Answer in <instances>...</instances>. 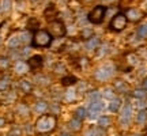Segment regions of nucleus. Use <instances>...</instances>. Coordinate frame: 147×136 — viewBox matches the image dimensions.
<instances>
[{
  "label": "nucleus",
  "mask_w": 147,
  "mask_h": 136,
  "mask_svg": "<svg viewBox=\"0 0 147 136\" xmlns=\"http://www.w3.org/2000/svg\"><path fill=\"white\" fill-rule=\"evenodd\" d=\"M105 15H106V7L100 4L95 5L94 8L90 11L89 15H87V19H89V22L94 23V25H100V23H102Z\"/></svg>",
  "instance_id": "4"
},
{
  "label": "nucleus",
  "mask_w": 147,
  "mask_h": 136,
  "mask_svg": "<svg viewBox=\"0 0 147 136\" xmlns=\"http://www.w3.org/2000/svg\"><path fill=\"white\" fill-rule=\"evenodd\" d=\"M86 116H87V112H86L84 108H78V109L75 110V118H78V120L82 121Z\"/></svg>",
  "instance_id": "14"
},
{
  "label": "nucleus",
  "mask_w": 147,
  "mask_h": 136,
  "mask_svg": "<svg viewBox=\"0 0 147 136\" xmlns=\"http://www.w3.org/2000/svg\"><path fill=\"white\" fill-rule=\"evenodd\" d=\"M47 109H48V104H47V102L41 101V102H37V104H36V110L38 112V113H44Z\"/></svg>",
  "instance_id": "18"
},
{
  "label": "nucleus",
  "mask_w": 147,
  "mask_h": 136,
  "mask_svg": "<svg viewBox=\"0 0 147 136\" xmlns=\"http://www.w3.org/2000/svg\"><path fill=\"white\" fill-rule=\"evenodd\" d=\"M112 75V68L109 65H105V67H101L98 68L97 71H95L94 76L95 79H98V80H106V79H109V76Z\"/></svg>",
  "instance_id": "7"
},
{
  "label": "nucleus",
  "mask_w": 147,
  "mask_h": 136,
  "mask_svg": "<svg viewBox=\"0 0 147 136\" xmlns=\"http://www.w3.org/2000/svg\"><path fill=\"white\" fill-rule=\"evenodd\" d=\"M53 41V37L49 34L48 30H42L38 29L37 32H34L33 36V46L36 48H48Z\"/></svg>",
  "instance_id": "1"
},
{
  "label": "nucleus",
  "mask_w": 147,
  "mask_h": 136,
  "mask_svg": "<svg viewBox=\"0 0 147 136\" xmlns=\"http://www.w3.org/2000/svg\"><path fill=\"white\" fill-rule=\"evenodd\" d=\"M104 97H105V98H108V100H112V98L115 97V93H113L110 89H106L105 91H104Z\"/></svg>",
  "instance_id": "27"
},
{
  "label": "nucleus",
  "mask_w": 147,
  "mask_h": 136,
  "mask_svg": "<svg viewBox=\"0 0 147 136\" xmlns=\"http://www.w3.org/2000/svg\"><path fill=\"white\" fill-rule=\"evenodd\" d=\"M87 49H90V50H93V49H95V48L100 45V40L97 38V37H94V38H90V40H87Z\"/></svg>",
  "instance_id": "13"
},
{
  "label": "nucleus",
  "mask_w": 147,
  "mask_h": 136,
  "mask_svg": "<svg viewBox=\"0 0 147 136\" xmlns=\"http://www.w3.org/2000/svg\"><path fill=\"white\" fill-rule=\"evenodd\" d=\"M48 32H49V34L55 38V37H64L65 33H67V29H65V25H64L63 21L55 19V21L49 22Z\"/></svg>",
  "instance_id": "5"
},
{
  "label": "nucleus",
  "mask_w": 147,
  "mask_h": 136,
  "mask_svg": "<svg viewBox=\"0 0 147 136\" xmlns=\"http://www.w3.org/2000/svg\"><path fill=\"white\" fill-rule=\"evenodd\" d=\"M69 127H71V129H74V131H79L82 128V121L78 120V118H72V120L69 121Z\"/></svg>",
  "instance_id": "15"
},
{
  "label": "nucleus",
  "mask_w": 147,
  "mask_h": 136,
  "mask_svg": "<svg viewBox=\"0 0 147 136\" xmlns=\"http://www.w3.org/2000/svg\"><path fill=\"white\" fill-rule=\"evenodd\" d=\"M76 82H78V79L75 78V76H72V75H67V76H64L61 79V84L63 86H71V84L76 83Z\"/></svg>",
  "instance_id": "11"
},
{
  "label": "nucleus",
  "mask_w": 147,
  "mask_h": 136,
  "mask_svg": "<svg viewBox=\"0 0 147 136\" xmlns=\"http://www.w3.org/2000/svg\"><path fill=\"white\" fill-rule=\"evenodd\" d=\"M144 120V113H142V114L139 116V121H143Z\"/></svg>",
  "instance_id": "30"
},
{
  "label": "nucleus",
  "mask_w": 147,
  "mask_h": 136,
  "mask_svg": "<svg viewBox=\"0 0 147 136\" xmlns=\"http://www.w3.org/2000/svg\"><path fill=\"white\" fill-rule=\"evenodd\" d=\"M127 23H128V19H127L125 14H124V12H117V14L110 19L109 30L113 33H120L127 27Z\"/></svg>",
  "instance_id": "3"
},
{
  "label": "nucleus",
  "mask_w": 147,
  "mask_h": 136,
  "mask_svg": "<svg viewBox=\"0 0 147 136\" xmlns=\"http://www.w3.org/2000/svg\"><path fill=\"white\" fill-rule=\"evenodd\" d=\"M38 26H40V23H38V21H37L36 18H32V19L29 21V23H27V29H29V30L37 32V30H38Z\"/></svg>",
  "instance_id": "16"
},
{
  "label": "nucleus",
  "mask_w": 147,
  "mask_h": 136,
  "mask_svg": "<svg viewBox=\"0 0 147 136\" xmlns=\"http://www.w3.org/2000/svg\"><path fill=\"white\" fill-rule=\"evenodd\" d=\"M4 123H5V121L3 120V118H0V127H3V125H4Z\"/></svg>",
  "instance_id": "31"
},
{
  "label": "nucleus",
  "mask_w": 147,
  "mask_h": 136,
  "mask_svg": "<svg viewBox=\"0 0 147 136\" xmlns=\"http://www.w3.org/2000/svg\"><path fill=\"white\" fill-rule=\"evenodd\" d=\"M100 98H101V94L98 93V91H93V93H90V95H89V100H90L91 104H93V102H97V101H100Z\"/></svg>",
  "instance_id": "19"
},
{
  "label": "nucleus",
  "mask_w": 147,
  "mask_h": 136,
  "mask_svg": "<svg viewBox=\"0 0 147 136\" xmlns=\"http://www.w3.org/2000/svg\"><path fill=\"white\" fill-rule=\"evenodd\" d=\"M21 89L25 91V93H29L30 90H32V84L29 83V82H26V80H22L21 82Z\"/></svg>",
  "instance_id": "21"
},
{
  "label": "nucleus",
  "mask_w": 147,
  "mask_h": 136,
  "mask_svg": "<svg viewBox=\"0 0 147 136\" xmlns=\"http://www.w3.org/2000/svg\"><path fill=\"white\" fill-rule=\"evenodd\" d=\"M67 101H74L75 100V90H72V89H69L68 91H67Z\"/></svg>",
  "instance_id": "26"
},
{
  "label": "nucleus",
  "mask_w": 147,
  "mask_h": 136,
  "mask_svg": "<svg viewBox=\"0 0 147 136\" xmlns=\"http://www.w3.org/2000/svg\"><path fill=\"white\" fill-rule=\"evenodd\" d=\"M129 114H131V108H129V106H127L125 109H124V113H123V116H121V117H123V120H128V118H129Z\"/></svg>",
  "instance_id": "28"
},
{
  "label": "nucleus",
  "mask_w": 147,
  "mask_h": 136,
  "mask_svg": "<svg viewBox=\"0 0 147 136\" xmlns=\"http://www.w3.org/2000/svg\"><path fill=\"white\" fill-rule=\"evenodd\" d=\"M29 69V65H27L26 63H22V61H18V63L15 64V71L18 73H25Z\"/></svg>",
  "instance_id": "12"
},
{
  "label": "nucleus",
  "mask_w": 147,
  "mask_h": 136,
  "mask_svg": "<svg viewBox=\"0 0 147 136\" xmlns=\"http://www.w3.org/2000/svg\"><path fill=\"white\" fill-rule=\"evenodd\" d=\"M18 44H19L18 38H12V40H11V42H8V45H10V46H16Z\"/></svg>",
  "instance_id": "29"
},
{
  "label": "nucleus",
  "mask_w": 147,
  "mask_h": 136,
  "mask_svg": "<svg viewBox=\"0 0 147 136\" xmlns=\"http://www.w3.org/2000/svg\"><path fill=\"white\" fill-rule=\"evenodd\" d=\"M102 109H104V104H102L101 101L93 102V104H91V106H90V109H89L90 117H91V118H95V117L101 113V110H102Z\"/></svg>",
  "instance_id": "9"
},
{
  "label": "nucleus",
  "mask_w": 147,
  "mask_h": 136,
  "mask_svg": "<svg viewBox=\"0 0 147 136\" xmlns=\"http://www.w3.org/2000/svg\"><path fill=\"white\" fill-rule=\"evenodd\" d=\"M144 136H147V133H146V135H144Z\"/></svg>",
  "instance_id": "33"
},
{
  "label": "nucleus",
  "mask_w": 147,
  "mask_h": 136,
  "mask_svg": "<svg viewBox=\"0 0 147 136\" xmlns=\"http://www.w3.org/2000/svg\"><path fill=\"white\" fill-rule=\"evenodd\" d=\"M98 124H100L101 127H108L110 124V120L108 116H101L100 120H98Z\"/></svg>",
  "instance_id": "20"
},
{
  "label": "nucleus",
  "mask_w": 147,
  "mask_h": 136,
  "mask_svg": "<svg viewBox=\"0 0 147 136\" xmlns=\"http://www.w3.org/2000/svg\"><path fill=\"white\" fill-rule=\"evenodd\" d=\"M8 80L7 79H3V80H0V91H4V90L8 89Z\"/></svg>",
  "instance_id": "25"
},
{
  "label": "nucleus",
  "mask_w": 147,
  "mask_h": 136,
  "mask_svg": "<svg viewBox=\"0 0 147 136\" xmlns=\"http://www.w3.org/2000/svg\"><path fill=\"white\" fill-rule=\"evenodd\" d=\"M56 117L53 116H42L40 117L36 123V129L40 133H47V132H51L56 128Z\"/></svg>",
  "instance_id": "2"
},
{
  "label": "nucleus",
  "mask_w": 147,
  "mask_h": 136,
  "mask_svg": "<svg viewBox=\"0 0 147 136\" xmlns=\"http://www.w3.org/2000/svg\"><path fill=\"white\" fill-rule=\"evenodd\" d=\"M60 136H68V135H67V133H63V135H60Z\"/></svg>",
  "instance_id": "32"
},
{
  "label": "nucleus",
  "mask_w": 147,
  "mask_h": 136,
  "mask_svg": "<svg viewBox=\"0 0 147 136\" xmlns=\"http://www.w3.org/2000/svg\"><path fill=\"white\" fill-rule=\"evenodd\" d=\"M138 34L140 37H147V25H143L138 29Z\"/></svg>",
  "instance_id": "22"
},
{
  "label": "nucleus",
  "mask_w": 147,
  "mask_h": 136,
  "mask_svg": "<svg viewBox=\"0 0 147 136\" xmlns=\"http://www.w3.org/2000/svg\"><path fill=\"white\" fill-rule=\"evenodd\" d=\"M44 15H45V18H47L49 22L55 21V19H56V15H57V8H56V5L53 4V3H51V4L45 8Z\"/></svg>",
  "instance_id": "8"
},
{
  "label": "nucleus",
  "mask_w": 147,
  "mask_h": 136,
  "mask_svg": "<svg viewBox=\"0 0 147 136\" xmlns=\"http://www.w3.org/2000/svg\"><path fill=\"white\" fill-rule=\"evenodd\" d=\"M10 65V61H8V59H0V69H5V68H8Z\"/></svg>",
  "instance_id": "23"
},
{
  "label": "nucleus",
  "mask_w": 147,
  "mask_h": 136,
  "mask_svg": "<svg viewBox=\"0 0 147 136\" xmlns=\"http://www.w3.org/2000/svg\"><path fill=\"white\" fill-rule=\"evenodd\" d=\"M120 105H121L120 100H113L112 102H110V105H109V110L115 113V112H117V110L120 109Z\"/></svg>",
  "instance_id": "17"
},
{
  "label": "nucleus",
  "mask_w": 147,
  "mask_h": 136,
  "mask_svg": "<svg viewBox=\"0 0 147 136\" xmlns=\"http://www.w3.org/2000/svg\"><path fill=\"white\" fill-rule=\"evenodd\" d=\"M93 36V32L90 30V29H84L83 32H82V37H83V40H90Z\"/></svg>",
  "instance_id": "24"
},
{
  "label": "nucleus",
  "mask_w": 147,
  "mask_h": 136,
  "mask_svg": "<svg viewBox=\"0 0 147 136\" xmlns=\"http://www.w3.org/2000/svg\"><path fill=\"white\" fill-rule=\"evenodd\" d=\"M27 65H29L30 69L37 71V69H40V68L44 65V59H42V56H40V55H34V56H32V57L29 59Z\"/></svg>",
  "instance_id": "6"
},
{
  "label": "nucleus",
  "mask_w": 147,
  "mask_h": 136,
  "mask_svg": "<svg viewBox=\"0 0 147 136\" xmlns=\"http://www.w3.org/2000/svg\"><path fill=\"white\" fill-rule=\"evenodd\" d=\"M125 16H127V19H129V21H139L143 16V12L139 11L138 8H129V10L127 11Z\"/></svg>",
  "instance_id": "10"
}]
</instances>
